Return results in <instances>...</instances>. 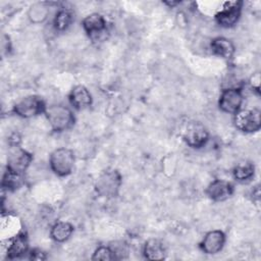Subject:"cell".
Listing matches in <instances>:
<instances>
[{"instance_id": "d6986e66", "label": "cell", "mask_w": 261, "mask_h": 261, "mask_svg": "<svg viewBox=\"0 0 261 261\" xmlns=\"http://www.w3.org/2000/svg\"><path fill=\"white\" fill-rule=\"evenodd\" d=\"M73 14L69 9H59L53 19V27L58 32L65 31L72 22Z\"/></svg>"}, {"instance_id": "44dd1931", "label": "cell", "mask_w": 261, "mask_h": 261, "mask_svg": "<svg viewBox=\"0 0 261 261\" xmlns=\"http://www.w3.org/2000/svg\"><path fill=\"white\" fill-rule=\"evenodd\" d=\"M21 179L22 175L17 174L6 168V171L4 172L2 177V189H5L7 191L16 190L21 185Z\"/></svg>"}, {"instance_id": "52a82bcc", "label": "cell", "mask_w": 261, "mask_h": 261, "mask_svg": "<svg viewBox=\"0 0 261 261\" xmlns=\"http://www.w3.org/2000/svg\"><path fill=\"white\" fill-rule=\"evenodd\" d=\"M243 1H225L220 3L214 17L216 22L222 28H231L239 21L242 13Z\"/></svg>"}, {"instance_id": "ac0fdd59", "label": "cell", "mask_w": 261, "mask_h": 261, "mask_svg": "<svg viewBox=\"0 0 261 261\" xmlns=\"http://www.w3.org/2000/svg\"><path fill=\"white\" fill-rule=\"evenodd\" d=\"M49 7L45 2H36L32 4L28 11V17L33 23H41L47 19Z\"/></svg>"}, {"instance_id": "8fae6325", "label": "cell", "mask_w": 261, "mask_h": 261, "mask_svg": "<svg viewBox=\"0 0 261 261\" xmlns=\"http://www.w3.org/2000/svg\"><path fill=\"white\" fill-rule=\"evenodd\" d=\"M225 244V233L220 229H213L208 231L202 242L200 243L201 250L208 255L219 253Z\"/></svg>"}, {"instance_id": "6da1fadb", "label": "cell", "mask_w": 261, "mask_h": 261, "mask_svg": "<svg viewBox=\"0 0 261 261\" xmlns=\"http://www.w3.org/2000/svg\"><path fill=\"white\" fill-rule=\"evenodd\" d=\"M44 114L51 128L56 133L67 130L74 124L73 112L65 105L55 104L47 106Z\"/></svg>"}, {"instance_id": "3957f363", "label": "cell", "mask_w": 261, "mask_h": 261, "mask_svg": "<svg viewBox=\"0 0 261 261\" xmlns=\"http://www.w3.org/2000/svg\"><path fill=\"white\" fill-rule=\"evenodd\" d=\"M180 136L182 141L191 148L200 149L204 147L209 140V133L206 126L196 120H189L181 128Z\"/></svg>"}, {"instance_id": "9c48e42d", "label": "cell", "mask_w": 261, "mask_h": 261, "mask_svg": "<svg viewBox=\"0 0 261 261\" xmlns=\"http://www.w3.org/2000/svg\"><path fill=\"white\" fill-rule=\"evenodd\" d=\"M243 102V90L241 88L230 87L221 91L218 99V107L222 112L234 114L242 108Z\"/></svg>"}, {"instance_id": "9a60e30c", "label": "cell", "mask_w": 261, "mask_h": 261, "mask_svg": "<svg viewBox=\"0 0 261 261\" xmlns=\"http://www.w3.org/2000/svg\"><path fill=\"white\" fill-rule=\"evenodd\" d=\"M210 48L214 55L227 60L231 59L236 52L234 44L225 37L214 38L210 43Z\"/></svg>"}, {"instance_id": "5bb4252c", "label": "cell", "mask_w": 261, "mask_h": 261, "mask_svg": "<svg viewBox=\"0 0 261 261\" xmlns=\"http://www.w3.org/2000/svg\"><path fill=\"white\" fill-rule=\"evenodd\" d=\"M68 101L73 108L81 110L91 106L93 99L90 91L85 86L76 85L70 90Z\"/></svg>"}, {"instance_id": "7402d4cb", "label": "cell", "mask_w": 261, "mask_h": 261, "mask_svg": "<svg viewBox=\"0 0 261 261\" xmlns=\"http://www.w3.org/2000/svg\"><path fill=\"white\" fill-rule=\"evenodd\" d=\"M92 260L110 261V260H115V257L113 255V252L110 246H100L94 251Z\"/></svg>"}, {"instance_id": "277c9868", "label": "cell", "mask_w": 261, "mask_h": 261, "mask_svg": "<svg viewBox=\"0 0 261 261\" xmlns=\"http://www.w3.org/2000/svg\"><path fill=\"white\" fill-rule=\"evenodd\" d=\"M51 170L58 176H67L73 170L74 154L71 149L61 147L51 152L49 157Z\"/></svg>"}, {"instance_id": "5b68a950", "label": "cell", "mask_w": 261, "mask_h": 261, "mask_svg": "<svg viewBox=\"0 0 261 261\" xmlns=\"http://www.w3.org/2000/svg\"><path fill=\"white\" fill-rule=\"evenodd\" d=\"M46 104L44 100L37 95H28L15 102L12 111L19 117L32 118L45 112Z\"/></svg>"}, {"instance_id": "2e32d148", "label": "cell", "mask_w": 261, "mask_h": 261, "mask_svg": "<svg viewBox=\"0 0 261 261\" xmlns=\"http://www.w3.org/2000/svg\"><path fill=\"white\" fill-rule=\"evenodd\" d=\"M143 254L148 260H162L165 258L166 250L160 240L149 239L144 245Z\"/></svg>"}, {"instance_id": "7a4b0ae2", "label": "cell", "mask_w": 261, "mask_h": 261, "mask_svg": "<svg viewBox=\"0 0 261 261\" xmlns=\"http://www.w3.org/2000/svg\"><path fill=\"white\" fill-rule=\"evenodd\" d=\"M122 182L121 174L113 168H109L100 173L95 182V191L101 197H116Z\"/></svg>"}, {"instance_id": "ba28073f", "label": "cell", "mask_w": 261, "mask_h": 261, "mask_svg": "<svg viewBox=\"0 0 261 261\" xmlns=\"http://www.w3.org/2000/svg\"><path fill=\"white\" fill-rule=\"evenodd\" d=\"M32 160L33 156L31 153L21 148L18 144H11L8 150L6 168L22 175L29 168Z\"/></svg>"}, {"instance_id": "8992f818", "label": "cell", "mask_w": 261, "mask_h": 261, "mask_svg": "<svg viewBox=\"0 0 261 261\" xmlns=\"http://www.w3.org/2000/svg\"><path fill=\"white\" fill-rule=\"evenodd\" d=\"M233 124L243 133H256L261 127V111L258 108H241L233 114Z\"/></svg>"}, {"instance_id": "7c38bea8", "label": "cell", "mask_w": 261, "mask_h": 261, "mask_svg": "<svg viewBox=\"0 0 261 261\" xmlns=\"http://www.w3.org/2000/svg\"><path fill=\"white\" fill-rule=\"evenodd\" d=\"M205 192L212 201L222 202L231 197L233 194V186L224 179H214L208 185Z\"/></svg>"}, {"instance_id": "4fadbf2b", "label": "cell", "mask_w": 261, "mask_h": 261, "mask_svg": "<svg viewBox=\"0 0 261 261\" xmlns=\"http://www.w3.org/2000/svg\"><path fill=\"white\" fill-rule=\"evenodd\" d=\"M29 253V241L27 233L20 231L10 239L9 245L6 249L8 259H18Z\"/></svg>"}, {"instance_id": "30bf717a", "label": "cell", "mask_w": 261, "mask_h": 261, "mask_svg": "<svg viewBox=\"0 0 261 261\" xmlns=\"http://www.w3.org/2000/svg\"><path fill=\"white\" fill-rule=\"evenodd\" d=\"M82 25L84 31L92 41L102 40V38L107 33V20L102 14L98 12L87 15L83 19Z\"/></svg>"}, {"instance_id": "e0dca14e", "label": "cell", "mask_w": 261, "mask_h": 261, "mask_svg": "<svg viewBox=\"0 0 261 261\" xmlns=\"http://www.w3.org/2000/svg\"><path fill=\"white\" fill-rule=\"evenodd\" d=\"M73 232V225L68 221H57L50 229V237L56 243L66 242Z\"/></svg>"}, {"instance_id": "603a6c76", "label": "cell", "mask_w": 261, "mask_h": 261, "mask_svg": "<svg viewBox=\"0 0 261 261\" xmlns=\"http://www.w3.org/2000/svg\"><path fill=\"white\" fill-rule=\"evenodd\" d=\"M110 248L113 252L115 259H124L128 255V247L123 242H115L113 245H110Z\"/></svg>"}, {"instance_id": "cb8c5ba5", "label": "cell", "mask_w": 261, "mask_h": 261, "mask_svg": "<svg viewBox=\"0 0 261 261\" xmlns=\"http://www.w3.org/2000/svg\"><path fill=\"white\" fill-rule=\"evenodd\" d=\"M250 86L257 94H259V92H260V74H259V72H256L251 76Z\"/></svg>"}, {"instance_id": "ffe728a7", "label": "cell", "mask_w": 261, "mask_h": 261, "mask_svg": "<svg viewBox=\"0 0 261 261\" xmlns=\"http://www.w3.org/2000/svg\"><path fill=\"white\" fill-rule=\"evenodd\" d=\"M255 167L252 163L244 162L238 164L232 169V176L238 181H246L251 179L254 176Z\"/></svg>"}, {"instance_id": "d4e9b609", "label": "cell", "mask_w": 261, "mask_h": 261, "mask_svg": "<svg viewBox=\"0 0 261 261\" xmlns=\"http://www.w3.org/2000/svg\"><path fill=\"white\" fill-rule=\"evenodd\" d=\"M29 254H30V259H33V260H43V259H46L45 253H43L41 250H38V249L32 250Z\"/></svg>"}]
</instances>
